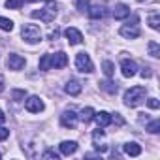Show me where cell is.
Here are the masks:
<instances>
[{
    "label": "cell",
    "mask_w": 160,
    "mask_h": 160,
    "mask_svg": "<svg viewBox=\"0 0 160 160\" xmlns=\"http://www.w3.org/2000/svg\"><path fill=\"white\" fill-rule=\"evenodd\" d=\"M113 17H115L117 21L130 17V8H128L126 4H117V6H115V10H113Z\"/></svg>",
    "instance_id": "obj_14"
},
{
    "label": "cell",
    "mask_w": 160,
    "mask_h": 160,
    "mask_svg": "<svg viewBox=\"0 0 160 160\" xmlns=\"http://www.w3.org/2000/svg\"><path fill=\"white\" fill-rule=\"evenodd\" d=\"M102 68H104V73H106L108 77H111V75L115 73V66H113L111 60H104V62H102Z\"/></svg>",
    "instance_id": "obj_22"
},
{
    "label": "cell",
    "mask_w": 160,
    "mask_h": 160,
    "mask_svg": "<svg viewBox=\"0 0 160 160\" xmlns=\"http://www.w3.org/2000/svg\"><path fill=\"white\" fill-rule=\"evenodd\" d=\"M94 121H96L98 128H106L111 124V115L108 111H100V113H94Z\"/></svg>",
    "instance_id": "obj_13"
},
{
    "label": "cell",
    "mask_w": 160,
    "mask_h": 160,
    "mask_svg": "<svg viewBox=\"0 0 160 160\" xmlns=\"http://www.w3.org/2000/svg\"><path fill=\"white\" fill-rule=\"evenodd\" d=\"M141 77H143V79H145V77H151V72H149V70H143V72H141Z\"/></svg>",
    "instance_id": "obj_34"
},
{
    "label": "cell",
    "mask_w": 160,
    "mask_h": 160,
    "mask_svg": "<svg viewBox=\"0 0 160 160\" xmlns=\"http://www.w3.org/2000/svg\"><path fill=\"white\" fill-rule=\"evenodd\" d=\"M111 122H115L117 126H122V124H124V119H122L119 113H115V117H111Z\"/></svg>",
    "instance_id": "obj_29"
},
{
    "label": "cell",
    "mask_w": 160,
    "mask_h": 160,
    "mask_svg": "<svg viewBox=\"0 0 160 160\" xmlns=\"http://www.w3.org/2000/svg\"><path fill=\"white\" fill-rule=\"evenodd\" d=\"M147 130H149L151 134H158V132H160V121H158V119L151 121V122L147 124Z\"/></svg>",
    "instance_id": "obj_26"
},
{
    "label": "cell",
    "mask_w": 160,
    "mask_h": 160,
    "mask_svg": "<svg viewBox=\"0 0 160 160\" xmlns=\"http://www.w3.org/2000/svg\"><path fill=\"white\" fill-rule=\"evenodd\" d=\"M75 8L79 12H89V0H75Z\"/></svg>",
    "instance_id": "obj_27"
},
{
    "label": "cell",
    "mask_w": 160,
    "mask_h": 160,
    "mask_svg": "<svg viewBox=\"0 0 160 160\" xmlns=\"http://www.w3.org/2000/svg\"><path fill=\"white\" fill-rule=\"evenodd\" d=\"M45 2H51V0H45Z\"/></svg>",
    "instance_id": "obj_38"
},
{
    "label": "cell",
    "mask_w": 160,
    "mask_h": 160,
    "mask_svg": "<svg viewBox=\"0 0 160 160\" xmlns=\"http://www.w3.org/2000/svg\"><path fill=\"white\" fill-rule=\"evenodd\" d=\"M58 149H60L62 154L70 156V154H73V152L77 151V143H75V141H62V143L58 145Z\"/></svg>",
    "instance_id": "obj_16"
},
{
    "label": "cell",
    "mask_w": 160,
    "mask_h": 160,
    "mask_svg": "<svg viewBox=\"0 0 160 160\" xmlns=\"http://www.w3.org/2000/svg\"><path fill=\"white\" fill-rule=\"evenodd\" d=\"M147 106H149L151 109H158V100H156V98H149V100H147Z\"/></svg>",
    "instance_id": "obj_30"
},
{
    "label": "cell",
    "mask_w": 160,
    "mask_h": 160,
    "mask_svg": "<svg viewBox=\"0 0 160 160\" xmlns=\"http://www.w3.org/2000/svg\"><path fill=\"white\" fill-rule=\"evenodd\" d=\"M21 36H23V40L28 42V43H38V42L42 40V30H40V27H36V25H25L23 30H21Z\"/></svg>",
    "instance_id": "obj_3"
},
{
    "label": "cell",
    "mask_w": 160,
    "mask_h": 160,
    "mask_svg": "<svg viewBox=\"0 0 160 160\" xmlns=\"http://www.w3.org/2000/svg\"><path fill=\"white\" fill-rule=\"evenodd\" d=\"M28 2H38V0H28Z\"/></svg>",
    "instance_id": "obj_37"
},
{
    "label": "cell",
    "mask_w": 160,
    "mask_h": 160,
    "mask_svg": "<svg viewBox=\"0 0 160 160\" xmlns=\"http://www.w3.org/2000/svg\"><path fill=\"white\" fill-rule=\"evenodd\" d=\"M94 119V109L92 108H85L83 111H81V121L83 122H91Z\"/></svg>",
    "instance_id": "obj_21"
},
{
    "label": "cell",
    "mask_w": 160,
    "mask_h": 160,
    "mask_svg": "<svg viewBox=\"0 0 160 160\" xmlns=\"http://www.w3.org/2000/svg\"><path fill=\"white\" fill-rule=\"evenodd\" d=\"M149 53H151V57H154V58L160 57V47H158L156 42H149Z\"/></svg>",
    "instance_id": "obj_25"
},
{
    "label": "cell",
    "mask_w": 160,
    "mask_h": 160,
    "mask_svg": "<svg viewBox=\"0 0 160 160\" xmlns=\"http://www.w3.org/2000/svg\"><path fill=\"white\" fill-rule=\"evenodd\" d=\"M145 96H147V89L141 87V85H136V87H132L130 91L124 92V104L128 108H138L139 104H143Z\"/></svg>",
    "instance_id": "obj_2"
},
{
    "label": "cell",
    "mask_w": 160,
    "mask_h": 160,
    "mask_svg": "<svg viewBox=\"0 0 160 160\" xmlns=\"http://www.w3.org/2000/svg\"><path fill=\"white\" fill-rule=\"evenodd\" d=\"M64 91H66L70 96H77L79 92H81V83H79L77 79H70V81L66 83V87H64Z\"/></svg>",
    "instance_id": "obj_15"
},
{
    "label": "cell",
    "mask_w": 160,
    "mask_h": 160,
    "mask_svg": "<svg viewBox=\"0 0 160 160\" xmlns=\"http://www.w3.org/2000/svg\"><path fill=\"white\" fill-rule=\"evenodd\" d=\"M100 89L106 91L108 94H115V92H117V85L111 83V81H100Z\"/></svg>",
    "instance_id": "obj_19"
},
{
    "label": "cell",
    "mask_w": 160,
    "mask_h": 160,
    "mask_svg": "<svg viewBox=\"0 0 160 160\" xmlns=\"http://www.w3.org/2000/svg\"><path fill=\"white\" fill-rule=\"evenodd\" d=\"M4 121H6V115H4V111H2V109H0V124H2Z\"/></svg>",
    "instance_id": "obj_35"
},
{
    "label": "cell",
    "mask_w": 160,
    "mask_h": 160,
    "mask_svg": "<svg viewBox=\"0 0 160 160\" xmlns=\"http://www.w3.org/2000/svg\"><path fill=\"white\" fill-rule=\"evenodd\" d=\"M4 91V85H2V77H0V92Z\"/></svg>",
    "instance_id": "obj_36"
},
{
    "label": "cell",
    "mask_w": 160,
    "mask_h": 160,
    "mask_svg": "<svg viewBox=\"0 0 160 160\" xmlns=\"http://www.w3.org/2000/svg\"><path fill=\"white\" fill-rule=\"evenodd\" d=\"M149 25H151V28H152V30H158V28H160V15H158L156 12L149 17Z\"/></svg>",
    "instance_id": "obj_23"
},
{
    "label": "cell",
    "mask_w": 160,
    "mask_h": 160,
    "mask_svg": "<svg viewBox=\"0 0 160 160\" xmlns=\"http://www.w3.org/2000/svg\"><path fill=\"white\" fill-rule=\"evenodd\" d=\"M122 149H124V152H126L128 156H139V154H141V147H139L138 143H134V141L126 143Z\"/></svg>",
    "instance_id": "obj_17"
},
{
    "label": "cell",
    "mask_w": 160,
    "mask_h": 160,
    "mask_svg": "<svg viewBox=\"0 0 160 160\" xmlns=\"http://www.w3.org/2000/svg\"><path fill=\"white\" fill-rule=\"evenodd\" d=\"M55 15H57V4H53V2H49L47 8H43L40 12H32V17L34 19H42L43 23H51L55 19Z\"/></svg>",
    "instance_id": "obj_4"
},
{
    "label": "cell",
    "mask_w": 160,
    "mask_h": 160,
    "mask_svg": "<svg viewBox=\"0 0 160 160\" xmlns=\"http://www.w3.org/2000/svg\"><path fill=\"white\" fill-rule=\"evenodd\" d=\"M68 64V57L62 53V51H58V53H53V55H43L42 58H40V70H49V68H64Z\"/></svg>",
    "instance_id": "obj_1"
},
{
    "label": "cell",
    "mask_w": 160,
    "mask_h": 160,
    "mask_svg": "<svg viewBox=\"0 0 160 160\" xmlns=\"http://www.w3.org/2000/svg\"><path fill=\"white\" fill-rule=\"evenodd\" d=\"M75 68L79 72H83V73H91L94 70L92 60H91V57L87 53H77V57H75Z\"/></svg>",
    "instance_id": "obj_5"
},
{
    "label": "cell",
    "mask_w": 160,
    "mask_h": 160,
    "mask_svg": "<svg viewBox=\"0 0 160 160\" xmlns=\"http://www.w3.org/2000/svg\"><path fill=\"white\" fill-rule=\"evenodd\" d=\"M64 34H66V40H68L70 45H79V43L83 42V34L79 32L77 28H73V27H68Z\"/></svg>",
    "instance_id": "obj_8"
},
{
    "label": "cell",
    "mask_w": 160,
    "mask_h": 160,
    "mask_svg": "<svg viewBox=\"0 0 160 160\" xmlns=\"http://www.w3.org/2000/svg\"><path fill=\"white\" fill-rule=\"evenodd\" d=\"M25 94H27L25 91H13V100H15V102H21V100L25 98Z\"/></svg>",
    "instance_id": "obj_28"
},
{
    "label": "cell",
    "mask_w": 160,
    "mask_h": 160,
    "mask_svg": "<svg viewBox=\"0 0 160 160\" xmlns=\"http://www.w3.org/2000/svg\"><path fill=\"white\" fill-rule=\"evenodd\" d=\"M8 136H10V130H8V128H2V126H0V141H4Z\"/></svg>",
    "instance_id": "obj_32"
},
{
    "label": "cell",
    "mask_w": 160,
    "mask_h": 160,
    "mask_svg": "<svg viewBox=\"0 0 160 160\" xmlns=\"http://www.w3.org/2000/svg\"><path fill=\"white\" fill-rule=\"evenodd\" d=\"M139 2H141V0H139Z\"/></svg>",
    "instance_id": "obj_39"
},
{
    "label": "cell",
    "mask_w": 160,
    "mask_h": 160,
    "mask_svg": "<svg viewBox=\"0 0 160 160\" xmlns=\"http://www.w3.org/2000/svg\"><path fill=\"white\" fill-rule=\"evenodd\" d=\"M57 38H58V30H55V32L49 34V40H57Z\"/></svg>",
    "instance_id": "obj_33"
},
{
    "label": "cell",
    "mask_w": 160,
    "mask_h": 160,
    "mask_svg": "<svg viewBox=\"0 0 160 160\" xmlns=\"http://www.w3.org/2000/svg\"><path fill=\"white\" fill-rule=\"evenodd\" d=\"M6 64H8V68H10V70H21V68L25 66V58H23L21 55H15V53H12V55L8 57Z\"/></svg>",
    "instance_id": "obj_12"
},
{
    "label": "cell",
    "mask_w": 160,
    "mask_h": 160,
    "mask_svg": "<svg viewBox=\"0 0 160 160\" xmlns=\"http://www.w3.org/2000/svg\"><path fill=\"white\" fill-rule=\"evenodd\" d=\"M121 36H124V38H128V40H134V38H139V28H138V25H124V27H121Z\"/></svg>",
    "instance_id": "obj_11"
},
{
    "label": "cell",
    "mask_w": 160,
    "mask_h": 160,
    "mask_svg": "<svg viewBox=\"0 0 160 160\" xmlns=\"http://www.w3.org/2000/svg\"><path fill=\"white\" fill-rule=\"evenodd\" d=\"M92 141H94V149L98 152H106L108 151V145L104 143V130L102 128H98V130L92 132Z\"/></svg>",
    "instance_id": "obj_9"
},
{
    "label": "cell",
    "mask_w": 160,
    "mask_h": 160,
    "mask_svg": "<svg viewBox=\"0 0 160 160\" xmlns=\"http://www.w3.org/2000/svg\"><path fill=\"white\" fill-rule=\"evenodd\" d=\"M87 13H89L91 19H102L106 15V8L104 6H92V8H89Z\"/></svg>",
    "instance_id": "obj_18"
},
{
    "label": "cell",
    "mask_w": 160,
    "mask_h": 160,
    "mask_svg": "<svg viewBox=\"0 0 160 160\" xmlns=\"http://www.w3.org/2000/svg\"><path fill=\"white\" fill-rule=\"evenodd\" d=\"M121 72H122V75H124V77H134V75H136V72H138V66H136V62H134V60L124 58V60L121 62Z\"/></svg>",
    "instance_id": "obj_10"
},
{
    "label": "cell",
    "mask_w": 160,
    "mask_h": 160,
    "mask_svg": "<svg viewBox=\"0 0 160 160\" xmlns=\"http://www.w3.org/2000/svg\"><path fill=\"white\" fill-rule=\"evenodd\" d=\"M43 108L45 106H43L40 96H30V98L25 100V109L30 111V113H40V111H43Z\"/></svg>",
    "instance_id": "obj_6"
},
{
    "label": "cell",
    "mask_w": 160,
    "mask_h": 160,
    "mask_svg": "<svg viewBox=\"0 0 160 160\" xmlns=\"http://www.w3.org/2000/svg\"><path fill=\"white\" fill-rule=\"evenodd\" d=\"M42 158H55V160H57V158H58V154H57L55 151H45V152L42 154Z\"/></svg>",
    "instance_id": "obj_31"
},
{
    "label": "cell",
    "mask_w": 160,
    "mask_h": 160,
    "mask_svg": "<svg viewBox=\"0 0 160 160\" xmlns=\"http://www.w3.org/2000/svg\"><path fill=\"white\" fill-rule=\"evenodd\" d=\"M25 4V0H6V8L8 10H19Z\"/></svg>",
    "instance_id": "obj_24"
},
{
    "label": "cell",
    "mask_w": 160,
    "mask_h": 160,
    "mask_svg": "<svg viewBox=\"0 0 160 160\" xmlns=\"http://www.w3.org/2000/svg\"><path fill=\"white\" fill-rule=\"evenodd\" d=\"M60 124H62L64 128H75V126H77V115H75V111L66 109V111L60 115Z\"/></svg>",
    "instance_id": "obj_7"
},
{
    "label": "cell",
    "mask_w": 160,
    "mask_h": 160,
    "mask_svg": "<svg viewBox=\"0 0 160 160\" xmlns=\"http://www.w3.org/2000/svg\"><path fill=\"white\" fill-rule=\"evenodd\" d=\"M0 30L12 32V30H13V21H10V19H6V17H0Z\"/></svg>",
    "instance_id": "obj_20"
}]
</instances>
